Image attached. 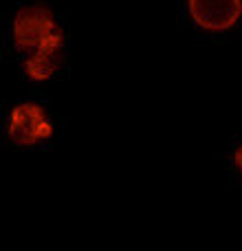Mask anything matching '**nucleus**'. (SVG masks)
<instances>
[{
	"label": "nucleus",
	"instance_id": "nucleus-1",
	"mask_svg": "<svg viewBox=\"0 0 242 251\" xmlns=\"http://www.w3.org/2000/svg\"><path fill=\"white\" fill-rule=\"evenodd\" d=\"M13 40L26 53V73L33 79H47L62 64L64 35L53 13L42 4L22 7L13 20Z\"/></svg>",
	"mask_w": 242,
	"mask_h": 251
},
{
	"label": "nucleus",
	"instance_id": "nucleus-2",
	"mask_svg": "<svg viewBox=\"0 0 242 251\" xmlns=\"http://www.w3.org/2000/svg\"><path fill=\"white\" fill-rule=\"evenodd\" d=\"M9 137L20 146H31L40 139L51 137V124L40 106L20 104L9 117Z\"/></svg>",
	"mask_w": 242,
	"mask_h": 251
},
{
	"label": "nucleus",
	"instance_id": "nucleus-3",
	"mask_svg": "<svg viewBox=\"0 0 242 251\" xmlns=\"http://www.w3.org/2000/svg\"><path fill=\"white\" fill-rule=\"evenodd\" d=\"M242 0H190V13L196 25L209 31H225L240 18Z\"/></svg>",
	"mask_w": 242,
	"mask_h": 251
},
{
	"label": "nucleus",
	"instance_id": "nucleus-4",
	"mask_svg": "<svg viewBox=\"0 0 242 251\" xmlns=\"http://www.w3.org/2000/svg\"><path fill=\"white\" fill-rule=\"evenodd\" d=\"M238 163H240V170H242V148L238 150Z\"/></svg>",
	"mask_w": 242,
	"mask_h": 251
}]
</instances>
